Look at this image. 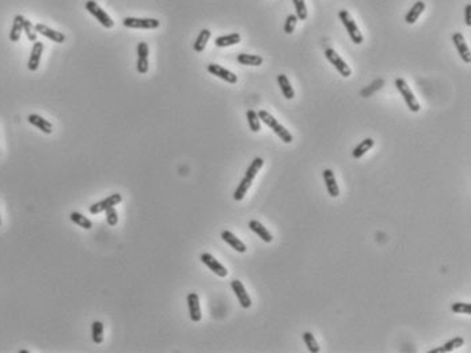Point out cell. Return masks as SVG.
<instances>
[{"label":"cell","mask_w":471,"mask_h":353,"mask_svg":"<svg viewBox=\"0 0 471 353\" xmlns=\"http://www.w3.org/2000/svg\"><path fill=\"white\" fill-rule=\"evenodd\" d=\"M258 117L261 120L262 123L267 124L268 127L273 131V132L276 133L278 138L281 139L284 143H292V140H293V136L291 135L289 131H287V128H284L281 124L277 121L276 118L271 116L270 113H268L267 110H260L258 112Z\"/></svg>","instance_id":"cell-1"},{"label":"cell","mask_w":471,"mask_h":353,"mask_svg":"<svg viewBox=\"0 0 471 353\" xmlns=\"http://www.w3.org/2000/svg\"><path fill=\"white\" fill-rule=\"evenodd\" d=\"M338 16H339V21L342 22V25L345 26V29L348 30V34H349V37H350V40H352L354 44H357V45L363 44V41H364L363 34H361V31H360L357 23L353 21V18L350 16V14H349L348 11L341 10L339 12H338Z\"/></svg>","instance_id":"cell-2"},{"label":"cell","mask_w":471,"mask_h":353,"mask_svg":"<svg viewBox=\"0 0 471 353\" xmlns=\"http://www.w3.org/2000/svg\"><path fill=\"white\" fill-rule=\"evenodd\" d=\"M395 87L398 88V91L401 92V95H402V98L404 99V102H406V105H407V108H409L411 112H414V113L420 112V109H421L420 103H418V101L415 99L414 94H413L411 88L409 87V84L406 83L404 79L398 77V79L395 80Z\"/></svg>","instance_id":"cell-3"},{"label":"cell","mask_w":471,"mask_h":353,"mask_svg":"<svg viewBox=\"0 0 471 353\" xmlns=\"http://www.w3.org/2000/svg\"><path fill=\"white\" fill-rule=\"evenodd\" d=\"M86 10L91 14L95 19H97L103 27H106V29H112L113 25H114V22L110 16L108 15V12L106 11H103L98 3H95L94 0H88L87 3H86Z\"/></svg>","instance_id":"cell-4"},{"label":"cell","mask_w":471,"mask_h":353,"mask_svg":"<svg viewBox=\"0 0 471 353\" xmlns=\"http://www.w3.org/2000/svg\"><path fill=\"white\" fill-rule=\"evenodd\" d=\"M325 56H326V59L333 64L334 68H336V70H337V71L339 72L343 77H349L350 75H352V70H350V67L345 63V60H343L342 57L339 56L334 49H332V48L326 49V51H325Z\"/></svg>","instance_id":"cell-5"},{"label":"cell","mask_w":471,"mask_h":353,"mask_svg":"<svg viewBox=\"0 0 471 353\" xmlns=\"http://www.w3.org/2000/svg\"><path fill=\"white\" fill-rule=\"evenodd\" d=\"M123 25L129 29H158L160 26V22L154 18H125L123 21Z\"/></svg>","instance_id":"cell-6"},{"label":"cell","mask_w":471,"mask_h":353,"mask_svg":"<svg viewBox=\"0 0 471 353\" xmlns=\"http://www.w3.org/2000/svg\"><path fill=\"white\" fill-rule=\"evenodd\" d=\"M123 201V196L120 195V193H114V195L109 196L102 201H99L97 204H92L88 211H90V213L91 215H98V213H101L103 211L109 210V208H112V207H116L117 204H120Z\"/></svg>","instance_id":"cell-7"},{"label":"cell","mask_w":471,"mask_h":353,"mask_svg":"<svg viewBox=\"0 0 471 353\" xmlns=\"http://www.w3.org/2000/svg\"><path fill=\"white\" fill-rule=\"evenodd\" d=\"M200 260L202 261L204 265H206V268H209L210 271L213 272L215 275H217L219 277H225L228 275V271L225 269V266L221 265L220 262L217 261L215 257L209 254V253H202Z\"/></svg>","instance_id":"cell-8"},{"label":"cell","mask_w":471,"mask_h":353,"mask_svg":"<svg viewBox=\"0 0 471 353\" xmlns=\"http://www.w3.org/2000/svg\"><path fill=\"white\" fill-rule=\"evenodd\" d=\"M452 42H454V45H455L456 51L459 52L462 60L466 63V64H470L471 63L470 49H469V45L466 44V40H465L463 34H462V33H454V36H452Z\"/></svg>","instance_id":"cell-9"},{"label":"cell","mask_w":471,"mask_h":353,"mask_svg":"<svg viewBox=\"0 0 471 353\" xmlns=\"http://www.w3.org/2000/svg\"><path fill=\"white\" fill-rule=\"evenodd\" d=\"M208 72L212 73L213 76H217L221 80L230 83V84H235L238 82V76L234 72L228 71V70H225V68H223L221 66H217V64H209L208 66Z\"/></svg>","instance_id":"cell-10"},{"label":"cell","mask_w":471,"mask_h":353,"mask_svg":"<svg viewBox=\"0 0 471 353\" xmlns=\"http://www.w3.org/2000/svg\"><path fill=\"white\" fill-rule=\"evenodd\" d=\"M231 288H232V291L235 293V296L238 297V300H239V304H241L243 308H250L251 307V299L249 296V293L246 292V288L243 287V284L239 280H232L231 282Z\"/></svg>","instance_id":"cell-11"},{"label":"cell","mask_w":471,"mask_h":353,"mask_svg":"<svg viewBox=\"0 0 471 353\" xmlns=\"http://www.w3.org/2000/svg\"><path fill=\"white\" fill-rule=\"evenodd\" d=\"M188 307H189L190 319L193 322H200L201 318H202L200 307V297L195 292H192V293L188 295Z\"/></svg>","instance_id":"cell-12"},{"label":"cell","mask_w":471,"mask_h":353,"mask_svg":"<svg viewBox=\"0 0 471 353\" xmlns=\"http://www.w3.org/2000/svg\"><path fill=\"white\" fill-rule=\"evenodd\" d=\"M34 29H36V33H40L41 36L46 37V38H49L53 42H57V44H63V42L66 41V36L60 33V31H56L51 29V27H48L44 23H37L34 26Z\"/></svg>","instance_id":"cell-13"},{"label":"cell","mask_w":471,"mask_h":353,"mask_svg":"<svg viewBox=\"0 0 471 353\" xmlns=\"http://www.w3.org/2000/svg\"><path fill=\"white\" fill-rule=\"evenodd\" d=\"M148 45L145 44V42H140L137 45V72L138 73H147L148 71Z\"/></svg>","instance_id":"cell-14"},{"label":"cell","mask_w":471,"mask_h":353,"mask_svg":"<svg viewBox=\"0 0 471 353\" xmlns=\"http://www.w3.org/2000/svg\"><path fill=\"white\" fill-rule=\"evenodd\" d=\"M42 52H44V44H42L41 41L34 42V45L31 48L29 62H27V68H29L30 71H37V70H38L40 62H41Z\"/></svg>","instance_id":"cell-15"},{"label":"cell","mask_w":471,"mask_h":353,"mask_svg":"<svg viewBox=\"0 0 471 353\" xmlns=\"http://www.w3.org/2000/svg\"><path fill=\"white\" fill-rule=\"evenodd\" d=\"M323 179H325V184H326V189H328L329 196H332V197H338L339 196V188H338L337 185V179H336V175H334L333 170L326 169L323 170Z\"/></svg>","instance_id":"cell-16"},{"label":"cell","mask_w":471,"mask_h":353,"mask_svg":"<svg viewBox=\"0 0 471 353\" xmlns=\"http://www.w3.org/2000/svg\"><path fill=\"white\" fill-rule=\"evenodd\" d=\"M249 228H250L254 234H257V235L260 236L264 242L271 243V241H273V235H271V232L268 230L265 225L262 224L261 221L250 220L249 221Z\"/></svg>","instance_id":"cell-17"},{"label":"cell","mask_w":471,"mask_h":353,"mask_svg":"<svg viewBox=\"0 0 471 353\" xmlns=\"http://www.w3.org/2000/svg\"><path fill=\"white\" fill-rule=\"evenodd\" d=\"M425 3L422 1V0H418V1H415L413 7L407 11V14L404 16V22L406 23H409V25H413L415 22L418 21V18L422 15V12L425 11Z\"/></svg>","instance_id":"cell-18"},{"label":"cell","mask_w":471,"mask_h":353,"mask_svg":"<svg viewBox=\"0 0 471 353\" xmlns=\"http://www.w3.org/2000/svg\"><path fill=\"white\" fill-rule=\"evenodd\" d=\"M27 121L31 124V125H34L36 128H38L41 132L46 133V135H51L53 132V125H52L48 120H45L41 116H38V114H30L29 117H27Z\"/></svg>","instance_id":"cell-19"},{"label":"cell","mask_w":471,"mask_h":353,"mask_svg":"<svg viewBox=\"0 0 471 353\" xmlns=\"http://www.w3.org/2000/svg\"><path fill=\"white\" fill-rule=\"evenodd\" d=\"M221 239H223L225 243H228V245H230L234 250L238 251V253H245V251L247 250L246 245H245L241 239H238L231 231H223V232H221Z\"/></svg>","instance_id":"cell-20"},{"label":"cell","mask_w":471,"mask_h":353,"mask_svg":"<svg viewBox=\"0 0 471 353\" xmlns=\"http://www.w3.org/2000/svg\"><path fill=\"white\" fill-rule=\"evenodd\" d=\"M463 344H465V340H463V338L455 337V338H452V340H450V341L444 344V345L439 347V348L432 349L429 353H448V352H452V351H455V349L461 348Z\"/></svg>","instance_id":"cell-21"},{"label":"cell","mask_w":471,"mask_h":353,"mask_svg":"<svg viewBox=\"0 0 471 353\" xmlns=\"http://www.w3.org/2000/svg\"><path fill=\"white\" fill-rule=\"evenodd\" d=\"M277 82H278V86L281 88V92L284 98H287V99H292V98H295V90L291 86V82H289V79L287 77V75H284V73H280L278 76H277Z\"/></svg>","instance_id":"cell-22"},{"label":"cell","mask_w":471,"mask_h":353,"mask_svg":"<svg viewBox=\"0 0 471 353\" xmlns=\"http://www.w3.org/2000/svg\"><path fill=\"white\" fill-rule=\"evenodd\" d=\"M23 19H25V16L22 15L14 16V22H12V27L10 31V40L12 42H18L21 38V33L23 30Z\"/></svg>","instance_id":"cell-23"},{"label":"cell","mask_w":471,"mask_h":353,"mask_svg":"<svg viewBox=\"0 0 471 353\" xmlns=\"http://www.w3.org/2000/svg\"><path fill=\"white\" fill-rule=\"evenodd\" d=\"M239 42H241V36H239V33H231V34H227V36L217 37V38L215 40L216 46H219V48L236 45V44H239Z\"/></svg>","instance_id":"cell-24"},{"label":"cell","mask_w":471,"mask_h":353,"mask_svg":"<svg viewBox=\"0 0 471 353\" xmlns=\"http://www.w3.org/2000/svg\"><path fill=\"white\" fill-rule=\"evenodd\" d=\"M236 60L242 66H251V67H258L264 63V59L261 56H257V55H247V53H241L236 56Z\"/></svg>","instance_id":"cell-25"},{"label":"cell","mask_w":471,"mask_h":353,"mask_svg":"<svg viewBox=\"0 0 471 353\" xmlns=\"http://www.w3.org/2000/svg\"><path fill=\"white\" fill-rule=\"evenodd\" d=\"M251 184H253V179L243 177V179L239 182L238 188H236V190L234 192V200H235V201H242V200L245 199V196H246V193L249 192V189H250Z\"/></svg>","instance_id":"cell-26"},{"label":"cell","mask_w":471,"mask_h":353,"mask_svg":"<svg viewBox=\"0 0 471 353\" xmlns=\"http://www.w3.org/2000/svg\"><path fill=\"white\" fill-rule=\"evenodd\" d=\"M374 144H375V141L372 140V139H369V138L364 139L363 141H360L359 145L353 149V158L359 159V158H361V156H364V155L368 152L369 149L374 147Z\"/></svg>","instance_id":"cell-27"},{"label":"cell","mask_w":471,"mask_h":353,"mask_svg":"<svg viewBox=\"0 0 471 353\" xmlns=\"http://www.w3.org/2000/svg\"><path fill=\"white\" fill-rule=\"evenodd\" d=\"M209 38H210V31L208 30V29H202V30L200 31L199 37L196 38L195 45H193L195 51L201 53V52L205 49V46H206V44H208V41H209Z\"/></svg>","instance_id":"cell-28"},{"label":"cell","mask_w":471,"mask_h":353,"mask_svg":"<svg viewBox=\"0 0 471 353\" xmlns=\"http://www.w3.org/2000/svg\"><path fill=\"white\" fill-rule=\"evenodd\" d=\"M69 219H71V221H73L75 224L84 228V230H91L92 228V221L88 220L86 216L79 213V212H72L71 215H69Z\"/></svg>","instance_id":"cell-29"},{"label":"cell","mask_w":471,"mask_h":353,"mask_svg":"<svg viewBox=\"0 0 471 353\" xmlns=\"http://www.w3.org/2000/svg\"><path fill=\"white\" fill-rule=\"evenodd\" d=\"M103 323L101 321H94L91 325V338L94 344H101L103 340Z\"/></svg>","instance_id":"cell-30"},{"label":"cell","mask_w":471,"mask_h":353,"mask_svg":"<svg viewBox=\"0 0 471 353\" xmlns=\"http://www.w3.org/2000/svg\"><path fill=\"white\" fill-rule=\"evenodd\" d=\"M262 166H264V159L256 158L250 163L249 169L246 170V175H245V177H247V178H250L254 181V178H256L257 174H258V171L262 169Z\"/></svg>","instance_id":"cell-31"},{"label":"cell","mask_w":471,"mask_h":353,"mask_svg":"<svg viewBox=\"0 0 471 353\" xmlns=\"http://www.w3.org/2000/svg\"><path fill=\"white\" fill-rule=\"evenodd\" d=\"M247 123H249V127H250V131L253 132H260L261 131V120L258 117V113L254 112V110H249L247 112Z\"/></svg>","instance_id":"cell-32"},{"label":"cell","mask_w":471,"mask_h":353,"mask_svg":"<svg viewBox=\"0 0 471 353\" xmlns=\"http://www.w3.org/2000/svg\"><path fill=\"white\" fill-rule=\"evenodd\" d=\"M303 341H304L306 347H307L308 351H310L311 353H318L319 351H321V348H319V345H318L317 340H315V337H314L313 333H310V332L303 333Z\"/></svg>","instance_id":"cell-33"},{"label":"cell","mask_w":471,"mask_h":353,"mask_svg":"<svg viewBox=\"0 0 471 353\" xmlns=\"http://www.w3.org/2000/svg\"><path fill=\"white\" fill-rule=\"evenodd\" d=\"M292 1H293V5H295V11H296V14H295V15L297 16V19H300V21H306L308 16L306 1H304V0H292Z\"/></svg>","instance_id":"cell-34"},{"label":"cell","mask_w":471,"mask_h":353,"mask_svg":"<svg viewBox=\"0 0 471 353\" xmlns=\"http://www.w3.org/2000/svg\"><path fill=\"white\" fill-rule=\"evenodd\" d=\"M23 30H25L26 37L29 38V41L31 42H36L37 41V33L36 29H34V26L31 23L29 19H23Z\"/></svg>","instance_id":"cell-35"},{"label":"cell","mask_w":471,"mask_h":353,"mask_svg":"<svg viewBox=\"0 0 471 353\" xmlns=\"http://www.w3.org/2000/svg\"><path fill=\"white\" fill-rule=\"evenodd\" d=\"M451 310H452V312H455V314H467V315H470L471 304L470 303H454V304L451 306Z\"/></svg>","instance_id":"cell-36"},{"label":"cell","mask_w":471,"mask_h":353,"mask_svg":"<svg viewBox=\"0 0 471 353\" xmlns=\"http://www.w3.org/2000/svg\"><path fill=\"white\" fill-rule=\"evenodd\" d=\"M297 21H299V19H297V16L295 15V14L288 15L287 19H285V23H284V31H285L287 34H292V33L295 31Z\"/></svg>","instance_id":"cell-37"},{"label":"cell","mask_w":471,"mask_h":353,"mask_svg":"<svg viewBox=\"0 0 471 353\" xmlns=\"http://www.w3.org/2000/svg\"><path fill=\"white\" fill-rule=\"evenodd\" d=\"M106 220H108V224L112 227H114L118 223V213L114 207L106 210Z\"/></svg>","instance_id":"cell-38"},{"label":"cell","mask_w":471,"mask_h":353,"mask_svg":"<svg viewBox=\"0 0 471 353\" xmlns=\"http://www.w3.org/2000/svg\"><path fill=\"white\" fill-rule=\"evenodd\" d=\"M465 23L467 26H471V4L467 3L465 7Z\"/></svg>","instance_id":"cell-39"},{"label":"cell","mask_w":471,"mask_h":353,"mask_svg":"<svg viewBox=\"0 0 471 353\" xmlns=\"http://www.w3.org/2000/svg\"><path fill=\"white\" fill-rule=\"evenodd\" d=\"M0 225H1V217H0Z\"/></svg>","instance_id":"cell-40"}]
</instances>
